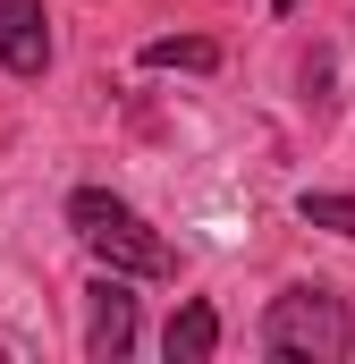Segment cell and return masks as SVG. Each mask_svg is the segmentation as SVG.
Masks as SVG:
<instances>
[{"label":"cell","instance_id":"8992f818","mask_svg":"<svg viewBox=\"0 0 355 364\" xmlns=\"http://www.w3.org/2000/svg\"><path fill=\"white\" fill-rule=\"evenodd\" d=\"M144 68H220V43H203V34H161V43H144Z\"/></svg>","mask_w":355,"mask_h":364},{"label":"cell","instance_id":"6da1fadb","mask_svg":"<svg viewBox=\"0 0 355 364\" xmlns=\"http://www.w3.org/2000/svg\"><path fill=\"white\" fill-rule=\"evenodd\" d=\"M68 229L102 272H127V279H178V246L110 186H77L68 195Z\"/></svg>","mask_w":355,"mask_h":364},{"label":"cell","instance_id":"52a82bcc","mask_svg":"<svg viewBox=\"0 0 355 364\" xmlns=\"http://www.w3.org/2000/svg\"><path fill=\"white\" fill-rule=\"evenodd\" d=\"M296 220H313V229H330V237H355V195H322V186H305V195H296Z\"/></svg>","mask_w":355,"mask_h":364},{"label":"cell","instance_id":"ba28073f","mask_svg":"<svg viewBox=\"0 0 355 364\" xmlns=\"http://www.w3.org/2000/svg\"><path fill=\"white\" fill-rule=\"evenodd\" d=\"M271 9H279V17H288V9H305V0H271Z\"/></svg>","mask_w":355,"mask_h":364},{"label":"cell","instance_id":"5b68a950","mask_svg":"<svg viewBox=\"0 0 355 364\" xmlns=\"http://www.w3.org/2000/svg\"><path fill=\"white\" fill-rule=\"evenodd\" d=\"M161 356H170V364H212V356H220V314H212V296H186V305L170 314Z\"/></svg>","mask_w":355,"mask_h":364},{"label":"cell","instance_id":"7a4b0ae2","mask_svg":"<svg viewBox=\"0 0 355 364\" xmlns=\"http://www.w3.org/2000/svg\"><path fill=\"white\" fill-rule=\"evenodd\" d=\"M263 356L279 364H347L355 356V314L339 288H322V279H296V288H279L263 305Z\"/></svg>","mask_w":355,"mask_h":364},{"label":"cell","instance_id":"277c9868","mask_svg":"<svg viewBox=\"0 0 355 364\" xmlns=\"http://www.w3.org/2000/svg\"><path fill=\"white\" fill-rule=\"evenodd\" d=\"M0 68L43 77L51 68V9L43 0H0Z\"/></svg>","mask_w":355,"mask_h":364},{"label":"cell","instance_id":"3957f363","mask_svg":"<svg viewBox=\"0 0 355 364\" xmlns=\"http://www.w3.org/2000/svg\"><path fill=\"white\" fill-rule=\"evenodd\" d=\"M136 339H144L136 288H127V272H102L85 288V356L93 364H119V356H136Z\"/></svg>","mask_w":355,"mask_h":364}]
</instances>
